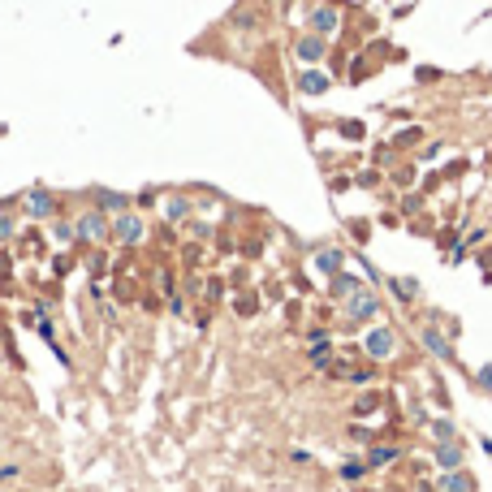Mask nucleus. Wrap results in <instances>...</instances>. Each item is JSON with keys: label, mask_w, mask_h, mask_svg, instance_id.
I'll list each match as a JSON object with an SVG mask.
<instances>
[{"label": "nucleus", "mask_w": 492, "mask_h": 492, "mask_svg": "<svg viewBox=\"0 0 492 492\" xmlns=\"http://www.w3.org/2000/svg\"><path fill=\"white\" fill-rule=\"evenodd\" d=\"M480 389H488V393H492V363H484V367H480Z\"/></svg>", "instance_id": "obj_19"}, {"label": "nucleus", "mask_w": 492, "mask_h": 492, "mask_svg": "<svg viewBox=\"0 0 492 492\" xmlns=\"http://www.w3.org/2000/svg\"><path fill=\"white\" fill-rule=\"evenodd\" d=\"M139 234H143V221H139V216H121V221H117V238L130 242V238H139Z\"/></svg>", "instance_id": "obj_13"}, {"label": "nucleus", "mask_w": 492, "mask_h": 492, "mask_svg": "<svg viewBox=\"0 0 492 492\" xmlns=\"http://www.w3.org/2000/svg\"><path fill=\"white\" fill-rule=\"evenodd\" d=\"M78 229H82V238H91V242H100V238H104V229H108V225H104V216H100V212H87V216H82V221H78Z\"/></svg>", "instance_id": "obj_7"}, {"label": "nucleus", "mask_w": 492, "mask_h": 492, "mask_svg": "<svg viewBox=\"0 0 492 492\" xmlns=\"http://www.w3.org/2000/svg\"><path fill=\"white\" fill-rule=\"evenodd\" d=\"M9 229H13V225H9V221H0V238H5V234H9Z\"/></svg>", "instance_id": "obj_20"}, {"label": "nucleus", "mask_w": 492, "mask_h": 492, "mask_svg": "<svg viewBox=\"0 0 492 492\" xmlns=\"http://www.w3.org/2000/svg\"><path fill=\"white\" fill-rule=\"evenodd\" d=\"M423 346H428V354H436L440 363H458V354H453V337L449 333H440V328H423Z\"/></svg>", "instance_id": "obj_1"}, {"label": "nucleus", "mask_w": 492, "mask_h": 492, "mask_svg": "<svg viewBox=\"0 0 492 492\" xmlns=\"http://www.w3.org/2000/svg\"><path fill=\"white\" fill-rule=\"evenodd\" d=\"M26 212H35V216H52V194H43V190L26 194Z\"/></svg>", "instance_id": "obj_12"}, {"label": "nucleus", "mask_w": 492, "mask_h": 492, "mask_svg": "<svg viewBox=\"0 0 492 492\" xmlns=\"http://www.w3.org/2000/svg\"><path fill=\"white\" fill-rule=\"evenodd\" d=\"M363 350H367L371 358H389V354H393V328H371L367 341H363Z\"/></svg>", "instance_id": "obj_3"}, {"label": "nucleus", "mask_w": 492, "mask_h": 492, "mask_svg": "<svg viewBox=\"0 0 492 492\" xmlns=\"http://www.w3.org/2000/svg\"><path fill=\"white\" fill-rule=\"evenodd\" d=\"M428 428H432V436H436V445H445V440H458V423H453V419H432Z\"/></svg>", "instance_id": "obj_11"}, {"label": "nucleus", "mask_w": 492, "mask_h": 492, "mask_svg": "<svg viewBox=\"0 0 492 492\" xmlns=\"http://www.w3.org/2000/svg\"><path fill=\"white\" fill-rule=\"evenodd\" d=\"M358 289H367L363 281H358V276H346V272H337V276H333V294H337V298H354Z\"/></svg>", "instance_id": "obj_9"}, {"label": "nucleus", "mask_w": 492, "mask_h": 492, "mask_svg": "<svg viewBox=\"0 0 492 492\" xmlns=\"http://www.w3.org/2000/svg\"><path fill=\"white\" fill-rule=\"evenodd\" d=\"M164 212H169V221H182V216H186V199H169V203H164Z\"/></svg>", "instance_id": "obj_16"}, {"label": "nucleus", "mask_w": 492, "mask_h": 492, "mask_svg": "<svg viewBox=\"0 0 492 492\" xmlns=\"http://www.w3.org/2000/svg\"><path fill=\"white\" fill-rule=\"evenodd\" d=\"M328 363H333V350H328V341H324V346L311 350V367H328Z\"/></svg>", "instance_id": "obj_15"}, {"label": "nucleus", "mask_w": 492, "mask_h": 492, "mask_svg": "<svg viewBox=\"0 0 492 492\" xmlns=\"http://www.w3.org/2000/svg\"><path fill=\"white\" fill-rule=\"evenodd\" d=\"M393 458H398V449H371V467H385Z\"/></svg>", "instance_id": "obj_17"}, {"label": "nucleus", "mask_w": 492, "mask_h": 492, "mask_svg": "<svg viewBox=\"0 0 492 492\" xmlns=\"http://www.w3.org/2000/svg\"><path fill=\"white\" fill-rule=\"evenodd\" d=\"M436 462L445 471H458L462 467V440H445V445H436Z\"/></svg>", "instance_id": "obj_4"}, {"label": "nucleus", "mask_w": 492, "mask_h": 492, "mask_svg": "<svg viewBox=\"0 0 492 492\" xmlns=\"http://www.w3.org/2000/svg\"><path fill=\"white\" fill-rule=\"evenodd\" d=\"M294 52H298V61L316 65V61L324 57V35H303V39H298V48H294Z\"/></svg>", "instance_id": "obj_5"}, {"label": "nucleus", "mask_w": 492, "mask_h": 492, "mask_svg": "<svg viewBox=\"0 0 492 492\" xmlns=\"http://www.w3.org/2000/svg\"><path fill=\"white\" fill-rule=\"evenodd\" d=\"M298 91H303V95H324V91H328V78H324L320 70H307V74L298 78Z\"/></svg>", "instance_id": "obj_8"}, {"label": "nucleus", "mask_w": 492, "mask_h": 492, "mask_svg": "<svg viewBox=\"0 0 492 492\" xmlns=\"http://www.w3.org/2000/svg\"><path fill=\"white\" fill-rule=\"evenodd\" d=\"M316 268H320V272H341V251H324V255H316Z\"/></svg>", "instance_id": "obj_14"}, {"label": "nucleus", "mask_w": 492, "mask_h": 492, "mask_svg": "<svg viewBox=\"0 0 492 492\" xmlns=\"http://www.w3.org/2000/svg\"><path fill=\"white\" fill-rule=\"evenodd\" d=\"M337 9H316V13H311V30H316V35H333V30H337Z\"/></svg>", "instance_id": "obj_6"}, {"label": "nucleus", "mask_w": 492, "mask_h": 492, "mask_svg": "<svg viewBox=\"0 0 492 492\" xmlns=\"http://www.w3.org/2000/svg\"><path fill=\"white\" fill-rule=\"evenodd\" d=\"M440 488H445V492H475V480L467 471H449L445 480H440Z\"/></svg>", "instance_id": "obj_10"}, {"label": "nucleus", "mask_w": 492, "mask_h": 492, "mask_svg": "<svg viewBox=\"0 0 492 492\" xmlns=\"http://www.w3.org/2000/svg\"><path fill=\"white\" fill-rule=\"evenodd\" d=\"M341 134H346V139H363V125H358V121H341Z\"/></svg>", "instance_id": "obj_18"}, {"label": "nucleus", "mask_w": 492, "mask_h": 492, "mask_svg": "<svg viewBox=\"0 0 492 492\" xmlns=\"http://www.w3.org/2000/svg\"><path fill=\"white\" fill-rule=\"evenodd\" d=\"M346 316L350 320H376L380 316V298H376L371 289H358L354 298H346Z\"/></svg>", "instance_id": "obj_2"}]
</instances>
